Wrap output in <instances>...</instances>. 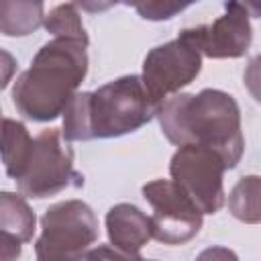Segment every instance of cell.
<instances>
[{
    "instance_id": "1",
    "label": "cell",
    "mask_w": 261,
    "mask_h": 261,
    "mask_svg": "<svg viewBox=\"0 0 261 261\" xmlns=\"http://www.w3.org/2000/svg\"><path fill=\"white\" fill-rule=\"evenodd\" d=\"M157 120L165 139L175 147L212 149L228 169L237 167L243 157L241 108L228 92L206 88L198 94H175L159 106Z\"/></svg>"
},
{
    "instance_id": "2",
    "label": "cell",
    "mask_w": 261,
    "mask_h": 261,
    "mask_svg": "<svg viewBox=\"0 0 261 261\" xmlns=\"http://www.w3.org/2000/svg\"><path fill=\"white\" fill-rule=\"evenodd\" d=\"M88 43L73 39H51L33 57L12 86L16 110L33 122L55 120L88 73Z\"/></svg>"
},
{
    "instance_id": "3",
    "label": "cell",
    "mask_w": 261,
    "mask_h": 261,
    "mask_svg": "<svg viewBox=\"0 0 261 261\" xmlns=\"http://www.w3.org/2000/svg\"><path fill=\"white\" fill-rule=\"evenodd\" d=\"M159 104L149 94L141 75H122L88 92V122L92 139H112L139 130Z\"/></svg>"
},
{
    "instance_id": "4",
    "label": "cell",
    "mask_w": 261,
    "mask_h": 261,
    "mask_svg": "<svg viewBox=\"0 0 261 261\" xmlns=\"http://www.w3.org/2000/svg\"><path fill=\"white\" fill-rule=\"evenodd\" d=\"M16 186L24 198L37 200L84 186V175L73 167V149L59 128H45L35 137L29 163Z\"/></svg>"
},
{
    "instance_id": "5",
    "label": "cell",
    "mask_w": 261,
    "mask_h": 261,
    "mask_svg": "<svg viewBox=\"0 0 261 261\" xmlns=\"http://www.w3.org/2000/svg\"><path fill=\"white\" fill-rule=\"evenodd\" d=\"M98 218L82 200H65L45 210L41 234L35 241L37 259H71L98 241Z\"/></svg>"
},
{
    "instance_id": "6",
    "label": "cell",
    "mask_w": 261,
    "mask_h": 261,
    "mask_svg": "<svg viewBox=\"0 0 261 261\" xmlns=\"http://www.w3.org/2000/svg\"><path fill=\"white\" fill-rule=\"evenodd\" d=\"M224 159L206 147H179L169 161L171 181L200 208L202 214H214L224 206Z\"/></svg>"
},
{
    "instance_id": "7",
    "label": "cell",
    "mask_w": 261,
    "mask_h": 261,
    "mask_svg": "<svg viewBox=\"0 0 261 261\" xmlns=\"http://www.w3.org/2000/svg\"><path fill=\"white\" fill-rule=\"evenodd\" d=\"M200 71L202 51L184 29L177 39L157 45L145 55L141 77L153 100L161 106L167 98L192 84Z\"/></svg>"
},
{
    "instance_id": "8",
    "label": "cell",
    "mask_w": 261,
    "mask_h": 261,
    "mask_svg": "<svg viewBox=\"0 0 261 261\" xmlns=\"http://www.w3.org/2000/svg\"><path fill=\"white\" fill-rule=\"evenodd\" d=\"M143 198L153 208V239L159 243L184 245L200 232L204 214L171 179H153L145 184Z\"/></svg>"
},
{
    "instance_id": "9",
    "label": "cell",
    "mask_w": 261,
    "mask_h": 261,
    "mask_svg": "<svg viewBox=\"0 0 261 261\" xmlns=\"http://www.w3.org/2000/svg\"><path fill=\"white\" fill-rule=\"evenodd\" d=\"M249 12L241 2H226L224 14L212 24H198L186 29L202 55L210 59H237L247 53L253 41Z\"/></svg>"
},
{
    "instance_id": "10",
    "label": "cell",
    "mask_w": 261,
    "mask_h": 261,
    "mask_svg": "<svg viewBox=\"0 0 261 261\" xmlns=\"http://www.w3.org/2000/svg\"><path fill=\"white\" fill-rule=\"evenodd\" d=\"M106 234L112 247L122 253L139 255L153 239V222L135 204H116L106 212Z\"/></svg>"
},
{
    "instance_id": "11",
    "label": "cell",
    "mask_w": 261,
    "mask_h": 261,
    "mask_svg": "<svg viewBox=\"0 0 261 261\" xmlns=\"http://www.w3.org/2000/svg\"><path fill=\"white\" fill-rule=\"evenodd\" d=\"M37 216L22 194H0V232L6 243H29L35 234Z\"/></svg>"
},
{
    "instance_id": "12",
    "label": "cell",
    "mask_w": 261,
    "mask_h": 261,
    "mask_svg": "<svg viewBox=\"0 0 261 261\" xmlns=\"http://www.w3.org/2000/svg\"><path fill=\"white\" fill-rule=\"evenodd\" d=\"M35 139L29 135L27 126L18 120L4 118L2 120V163L6 175L12 179H20L24 167L29 163Z\"/></svg>"
},
{
    "instance_id": "13",
    "label": "cell",
    "mask_w": 261,
    "mask_h": 261,
    "mask_svg": "<svg viewBox=\"0 0 261 261\" xmlns=\"http://www.w3.org/2000/svg\"><path fill=\"white\" fill-rule=\"evenodd\" d=\"M43 2H0V31L6 37H24L45 24Z\"/></svg>"
},
{
    "instance_id": "14",
    "label": "cell",
    "mask_w": 261,
    "mask_h": 261,
    "mask_svg": "<svg viewBox=\"0 0 261 261\" xmlns=\"http://www.w3.org/2000/svg\"><path fill=\"white\" fill-rule=\"evenodd\" d=\"M228 212L245 224L261 222V175H245L232 186Z\"/></svg>"
},
{
    "instance_id": "15",
    "label": "cell",
    "mask_w": 261,
    "mask_h": 261,
    "mask_svg": "<svg viewBox=\"0 0 261 261\" xmlns=\"http://www.w3.org/2000/svg\"><path fill=\"white\" fill-rule=\"evenodd\" d=\"M53 39H73V41H82V43H90L88 33L82 24V16L77 10V4L67 2V4H57L49 10V14L45 16V24H43Z\"/></svg>"
},
{
    "instance_id": "16",
    "label": "cell",
    "mask_w": 261,
    "mask_h": 261,
    "mask_svg": "<svg viewBox=\"0 0 261 261\" xmlns=\"http://www.w3.org/2000/svg\"><path fill=\"white\" fill-rule=\"evenodd\" d=\"M188 8V4H173V2H143L135 4V10L145 18V20H169L177 12Z\"/></svg>"
},
{
    "instance_id": "17",
    "label": "cell",
    "mask_w": 261,
    "mask_h": 261,
    "mask_svg": "<svg viewBox=\"0 0 261 261\" xmlns=\"http://www.w3.org/2000/svg\"><path fill=\"white\" fill-rule=\"evenodd\" d=\"M243 82H245V88L249 90V94L261 102V53L255 55L247 67H245V73H243Z\"/></svg>"
},
{
    "instance_id": "18",
    "label": "cell",
    "mask_w": 261,
    "mask_h": 261,
    "mask_svg": "<svg viewBox=\"0 0 261 261\" xmlns=\"http://www.w3.org/2000/svg\"><path fill=\"white\" fill-rule=\"evenodd\" d=\"M141 255H128L112 245H98L88 251V261H139Z\"/></svg>"
},
{
    "instance_id": "19",
    "label": "cell",
    "mask_w": 261,
    "mask_h": 261,
    "mask_svg": "<svg viewBox=\"0 0 261 261\" xmlns=\"http://www.w3.org/2000/svg\"><path fill=\"white\" fill-rule=\"evenodd\" d=\"M196 261H239L237 253L228 247H220V245H214V247H208L204 249Z\"/></svg>"
},
{
    "instance_id": "20",
    "label": "cell",
    "mask_w": 261,
    "mask_h": 261,
    "mask_svg": "<svg viewBox=\"0 0 261 261\" xmlns=\"http://www.w3.org/2000/svg\"><path fill=\"white\" fill-rule=\"evenodd\" d=\"M245 8H247L249 16H257V18H261V4H257V2H245Z\"/></svg>"
},
{
    "instance_id": "21",
    "label": "cell",
    "mask_w": 261,
    "mask_h": 261,
    "mask_svg": "<svg viewBox=\"0 0 261 261\" xmlns=\"http://www.w3.org/2000/svg\"><path fill=\"white\" fill-rule=\"evenodd\" d=\"M139 261H151V259H143V257H139Z\"/></svg>"
}]
</instances>
